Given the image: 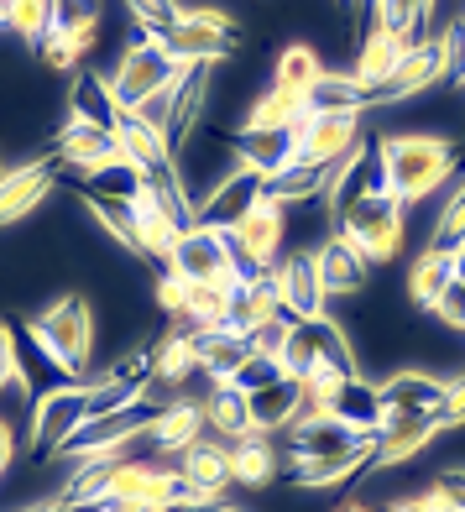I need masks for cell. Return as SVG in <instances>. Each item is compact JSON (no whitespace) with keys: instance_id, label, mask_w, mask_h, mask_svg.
Returning <instances> with one entry per match:
<instances>
[{"instance_id":"cell-1","label":"cell","mask_w":465,"mask_h":512,"mask_svg":"<svg viewBox=\"0 0 465 512\" xmlns=\"http://www.w3.org/2000/svg\"><path fill=\"white\" fill-rule=\"evenodd\" d=\"M377 152H382L387 189L408 209L418 199L450 189L455 173H460V152H455L450 136H439V131H377Z\"/></svg>"},{"instance_id":"cell-2","label":"cell","mask_w":465,"mask_h":512,"mask_svg":"<svg viewBox=\"0 0 465 512\" xmlns=\"http://www.w3.org/2000/svg\"><path fill=\"white\" fill-rule=\"evenodd\" d=\"M27 340L48 356V366L63 382H84L89 356H95V314H89V304L79 293H63L42 314L27 319Z\"/></svg>"},{"instance_id":"cell-3","label":"cell","mask_w":465,"mask_h":512,"mask_svg":"<svg viewBox=\"0 0 465 512\" xmlns=\"http://www.w3.org/2000/svg\"><path fill=\"white\" fill-rule=\"evenodd\" d=\"M330 230H340V236L366 256V267H387V262H398L403 246H408V204L398 194L361 199V204L345 209Z\"/></svg>"},{"instance_id":"cell-4","label":"cell","mask_w":465,"mask_h":512,"mask_svg":"<svg viewBox=\"0 0 465 512\" xmlns=\"http://www.w3.org/2000/svg\"><path fill=\"white\" fill-rule=\"evenodd\" d=\"M314 366L340 371V377H361V356H356V345H351V335H345L330 314L288 324V340H283V371H288V377L304 382Z\"/></svg>"},{"instance_id":"cell-5","label":"cell","mask_w":465,"mask_h":512,"mask_svg":"<svg viewBox=\"0 0 465 512\" xmlns=\"http://www.w3.org/2000/svg\"><path fill=\"white\" fill-rule=\"evenodd\" d=\"M183 74V63L168 53V42H162L157 32H142L131 42V48L121 53V63H115V74H105L110 79V100H115V110L121 115H131L142 100H152L162 84H173Z\"/></svg>"},{"instance_id":"cell-6","label":"cell","mask_w":465,"mask_h":512,"mask_svg":"<svg viewBox=\"0 0 465 512\" xmlns=\"http://www.w3.org/2000/svg\"><path fill=\"white\" fill-rule=\"evenodd\" d=\"M89 424V377L84 382H58L48 392H37L32 403V429H27V455L53 460L63 450L68 434H79Z\"/></svg>"},{"instance_id":"cell-7","label":"cell","mask_w":465,"mask_h":512,"mask_svg":"<svg viewBox=\"0 0 465 512\" xmlns=\"http://www.w3.org/2000/svg\"><path fill=\"white\" fill-rule=\"evenodd\" d=\"M283 241H288V209L262 199L251 215L230 230V251H236V267L251 277V272H272L283 262Z\"/></svg>"},{"instance_id":"cell-8","label":"cell","mask_w":465,"mask_h":512,"mask_svg":"<svg viewBox=\"0 0 465 512\" xmlns=\"http://www.w3.org/2000/svg\"><path fill=\"white\" fill-rule=\"evenodd\" d=\"M267 199V178L262 173H251V168H230L215 189H209L194 209V225H209V230H220V236H230L251 209H257Z\"/></svg>"},{"instance_id":"cell-9","label":"cell","mask_w":465,"mask_h":512,"mask_svg":"<svg viewBox=\"0 0 465 512\" xmlns=\"http://www.w3.org/2000/svg\"><path fill=\"white\" fill-rule=\"evenodd\" d=\"M272 288H277V304H283V319L298 324V319H319L330 293H324V277H319V256L314 251H293L283 256L272 272Z\"/></svg>"},{"instance_id":"cell-10","label":"cell","mask_w":465,"mask_h":512,"mask_svg":"<svg viewBox=\"0 0 465 512\" xmlns=\"http://www.w3.org/2000/svg\"><path fill=\"white\" fill-rule=\"evenodd\" d=\"M439 79H445V32L418 37L413 48L403 53L398 74H392L377 95H371V105H408V100H418V95H429Z\"/></svg>"},{"instance_id":"cell-11","label":"cell","mask_w":465,"mask_h":512,"mask_svg":"<svg viewBox=\"0 0 465 512\" xmlns=\"http://www.w3.org/2000/svg\"><path fill=\"white\" fill-rule=\"evenodd\" d=\"M366 439H377V434H356V429H345L340 418L304 408V418H298L293 429H283V450H288V460H330V455L366 445Z\"/></svg>"},{"instance_id":"cell-12","label":"cell","mask_w":465,"mask_h":512,"mask_svg":"<svg viewBox=\"0 0 465 512\" xmlns=\"http://www.w3.org/2000/svg\"><path fill=\"white\" fill-rule=\"evenodd\" d=\"M236 267V251H230V236H220V230L209 225H189L178 236L173 256H168V272H178L183 283H215L220 272Z\"/></svg>"},{"instance_id":"cell-13","label":"cell","mask_w":465,"mask_h":512,"mask_svg":"<svg viewBox=\"0 0 465 512\" xmlns=\"http://www.w3.org/2000/svg\"><path fill=\"white\" fill-rule=\"evenodd\" d=\"M309 398H304V382L277 371V377L246 387V413H251V429L257 434H277V429H293L304 418Z\"/></svg>"},{"instance_id":"cell-14","label":"cell","mask_w":465,"mask_h":512,"mask_svg":"<svg viewBox=\"0 0 465 512\" xmlns=\"http://www.w3.org/2000/svg\"><path fill=\"white\" fill-rule=\"evenodd\" d=\"M58 183V157H37V162H16L0 173V225L27 220L32 209L53 194Z\"/></svg>"},{"instance_id":"cell-15","label":"cell","mask_w":465,"mask_h":512,"mask_svg":"<svg viewBox=\"0 0 465 512\" xmlns=\"http://www.w3.org/2000/svg\"><path fill=\"white\" fill-rule=\"evenodd\" d=\"M361 115H309L304 131H298V162H314V168H335L345 152H356L361 142Z\"/></svg>"},{"instance_id":"cell-16","label":"cell","mask_w":465,"mask_h":512,"mask_svg":"<svg viewBox=\"0 0 465 512\" xmlns=\"http://www.w3.org/2000/svg\"><path fill=\"white\" fill-rule=\"evenodd\" d=\"M371 455H377V439H366V445L345 450V455H330V460H288L283 476L288 486H298V492H324V486H345L371 471Z\"/></svg>"},{"instance_id":"cell-17","label":"cell","mask_w":465,"mask_h":512,"mask_svg":"<svg viewBox=\"0 0 465 512\" xmlns=\"http://www.w3.org/2000/svg\"><path fill=\"white\" fill-rule=\"evenodd\" d=\"M189 340H194V361H199V371L215 387H236V377H241V366L257 356L251 351V340L246 335H236L230 324H220V330H189Z\"/></svg>"},{"instance_id":"cell-18","label":"cell","mask_w":465,"mask_h":512,"mask_svg":"<svg viewBox=\"0 0 465 512\" xmlns=\"http://www.w3.org/2000/svg\"><path fill=\"white\" fill-rule=\"evenodd\" d=\"M434 418L429 413H387L377 429V455H371V471H392L413 455H424L434 445Z\"/></svg>"},{"instance_id":"cell-19","label":"cell","mask_w":465,"mask_h":512,"mask_svg":"<svg viewBox=\"0 0 465 512\" xmlns=\"http://www.w3.org/2000/svg\"><path fill=\"white\" fill-rule=\"evenodd\" d=\"M115 147H121V157H126L147 183H168V178H178V162H173L168 136L152 131V126H142V121H131V115H126L121 126H115Z\"/></svg>"},{"instance_id":"cell-20","label":"cell","mask_w":465,"mask_h":512,"mask_svg":"<svg viewBox=\"0 0 465 512\" xmlns=\"http://www.w3.org/2000/svg\"><path fill=\"white\" fill-rule=\"evenodd\" d=\"M230 157H236V168L277 178L298 162V131H236L230 136Z\"/></svg>"},{"instance_id":"cell-21","label":"cell","mask_w":465,"mask_h":512,"mask_svg":"<svg viewBox=\"0 0 465 512\" xmlns=\"http://www.w3.org/2000/svg\"><path fill=\"white\" fill-rule=\"evenodd\" d=\"M319 277H324V293L330 298H356V293H366V283H371V267H366V256L340 236V230H330V236L319 241Z\"/></svg>"},{"instance_id":"cell-22","label":"cell","mask_w":465,"mask_h":512,"mask_svg":"<svg viewBox=\"0 0 465 512\" xmlns=\"http://www.w3.org/2000/svg\"><path fill=\"white\" fill-rule=\"evenodd\" d=\"M53 157H58V168L84 173V168H100V162L121 157V147H115L110 131H100V126L74 121V115H68V121L58 126V136H53Z\"/></svg>"},{"instance_id":"cell-23","label":"cell","mask_w":465,"mask_h":512,"mask_svg":"<svg viewBox=\"0 0 465 512\" xmlns=\"http://www.w3.org/2000/svg\"><path fill=\"white\" fill-rule=\"evenodd\" d=\"M413 48V37H403V32H387V27H377L371 21V32L361 37V48H356V63H351V74L377 95V89L398 74V63H403V53Z\"/></svg>"},{"instance_id":"cell-24","label":"cell","mask_w":465,"mask_h":512,"mask_svg":"<svg viewBox=\"0 0 465 512\" xmlns=\"http://www.w3.org/2000/svg\"><path fill=\"white\" fill-rule=\"evenodd\" d=\"M147 439H152V450H162V455L194 450L199 439H204V403H189V398L162 403L152 413V424H147Z\"/></svg>"},{"instance_id":"cell-25","label":"cell","mask_w":465,"mask_h":512,"mask_svg":"<svg viewBox=\"0 0 465 512\" xmlns=\"http://www.w3.org/2000/svg\"><path fill=\"white\" fill-rule=\"evenodd\" d=\"M162 42H168V53H173L183 68H189V63H220L241 37H236V32H220V27H204V21H194L189 11H183L178 27L162 37Z\"/></svg>"},{"instance_id":"cell-26","label":"cell","mask_w":465,"mask_h":512,"mask_svg":"<svg viewBox=\"0 0 465 512\" xmlns=\"http://www.w3.org/2000/svg\"><path fill=\"white\" fill-rule=\"evenodd\" d=\"M178 471L189 486H199L209 502H225V492L236 486V476H230V445H215V439H199L194 450H183Z\"/></svg>"},{"instance_id":"cell-27","label":"cell","mask_w":465,"mask_h":512,"mask_svg":"<svg viewBox=\"0 0 465 512\" xmlns=\"http://www.w3.org/2000/svg\"><path fill=\"white\" fill-rule=\"evenodd\" d=\"M68 115H74V121L100 126L110 136H115V126L126 121V115L115 110V100H110V79L95 74V68H79V74H74V89H68Z\"/></svg>"},{"instance_id":"cell-28","label":"cell","mask_w":465,"mask_h":512,"mask_svg":"<svg viewBox=\"0 0 465 512\" xmlns=\"http://www.w3.org/2000/svg\"><path fill=\"white\" fill-rule=\"evenodd\" d=\"M277 319H283V304H277L272 277H267V272H251L246 288L236 293V304H230V330L251 340L262 324H277ZM283 324H288V319H283Z\"/></svg>"},{"instance_id":"cell-29","label":"cell","mask_w":465,"mask_h":512,"mask_svg":"<svg viewBox=\"0 0 465 512\" xmlns=\"http://www.w3.org/2000/svg\"><path fill=\"white\" fill-rule=\"evenodd\" d=\"M377 392H382V408L387 413H434L439 398H445V382L429 377V371L403 366V371H392Z\"/></svg>"},{"instance_id":"cell-30","label":"cell","mask_w":465,"mask_h":512,"mask_svg":"<svg viewBox=\"0 0 465 512\" xmlns=\"http://www.w3.org/2000/svg\"><path fill=\"white\" fill-rule=\"evenodd\" d=\"M330 418H340L345 429H356V434H377L382 429V418H387V408H382V392L371 387L366 377H351L335 398H330V408H324Z\"/></svg>"},{"instance_id":"cell-31","label":"cell","mask_w":465,"mask_h":512,"mask_svg":"<svg viewBox=\"0 0 465 512\" xmlns=\"http://www.w3.org/2000/svg\"><path fill=\"white\" fill-rule=\"evenodd\" d=\"M304 121H309V100L293 95V89H277L272 84L267 95L251 100L241 131H304Z\"/></svg>"},{"instance_id":"cell-32","label":"cell","mask_w":465,"mask_h":512,"mask_svg":"<svg viewBox=\"0 0 465 512\" xmlns=\"http://www.w3.org/2000/svg\"><path fill=\"white\" fill-rule=\"evenodd\" d=\"M199 371L194 361V340H189V319H173V330L152 340V382L162 387H183Z\"/></svg>"},{"instance_id":"cell-33","label":"cell","mask_w":465,"mask_h":512,"mask_svg":"<svg viewBox=\"0 0 465 512\" xmlns=\"http://www.w3.org/2000/svg\"><path fill=\"white\" fill-rule=\"evenodd\" d=\"M330 74L324 68V53L314 48V42H288V48H277V58H272V84L277 89H293V95H314V84Z\"/></svg>"},{"instance_id":"cell-34","label":"cell","mask_w":465,"mask_h":512,"mask_svg":"<svg viewBox=\"0 0 465 512\" xmlns=\"http://www.w3.org/2000/svg\"><path fill=\"white\" fill-rule=\"evenodd\" d=\"M455 283V262L445 251H418L413 262H408V272H403V293H408V304H418V309H434V298L445 293Z\"/></svg>"},{"instance_id":"cell-35","label":"cell","mask_w":465,"mask_h":512,"mask_svg":"<svg viewBox=\"0 0 465 512\" xmlns=\"http://www.w3.org/2000/svg\"><path fill=\"white\" fill-rule=\"evenodd\" d=\"M230 476H236V486H251V492L272 486V481H277L272 434H257V429H251L246 439H236V445H230Z\"/></svg>"},{"instance_id":"cell-36","label":"cell","mask_w":465,"mask_h":512,"mask_svg":"<svg viewBox=\"0 0 465 512\" xmlns=\"http://www.w3.org/2000/svg\"><path fill=\"white\" fill-rule=\"evenodd\" d=\"M371 89L356 74H324L309 95V115H366Z\"/></svg>"},{"instance_id":"cell-37","label":"cell","mask_w":465,"mask_h":512,"mask_svg":"<svg viewBox=\"0 0 465 512\" xmlns=\"http://www.w3.org/2000/svg\"><path fill=\"white\" fill-rule=\"evenodd\" d=\"M204 429L220 434L225 445H236V439L251 434V413H246V392L241 387H215L204 398Z\"/></svg>"},{"instance_id":"cell-38","label":"cell","mask_w":465,"mask_h":512,"mask_svg":"<svg viewBox=\"0 0 465 512\" xmlns=\"http://www.w3.org/2000/svg\"><path fill=\"white\" fill-rule=\"evenodd\" d=\"M58 16H63V0H6V32L21 48H37L58 27Z\"/></svg>"},{"instance_id":"cell-39","label":"cell","mask_w":465,"mask_h":512,"mask_svg":"<svg viewBox=\"0 0 465 512\" xmlns=\"http://www.w3.org/2000/svg\"><path fill=\"white\" fill-rule=\"evenodd\" d=\"M319 194H330V168H314V162H293L288 173L267 178V199L283 204V209L309 204V199H319Z\"/></svg>"},{"instance_id":"cell-40","label":"cell","mask_w":465,"mask_h":512,"mask_svg":"<svg viewBox=\"0 0 465 512\" xmlns=\"http://www.w3.org/2000/svg\"><path fill=\"white\" fill-rule=\"evenodd\" d=\"M460 246H465V168L455 173V183L445 189V204H439L434 230H429V251L455 256Z\"/></svg>"},{"instance_id":"cell-41","label":"cell","mask_w":465,"mask_h":512,"mask_svg":"<svg viewBox=\"0 0 465 512\" xmlns=\"http://www.w3.org/2000/svg\"><path fill=\"white\" fill-rule=\"evenodd\" d=\"M79 199H84V209L100 220V230L121 246V251H131V256H142V246H136V225H131V204H115V199H100V194H84L79 189Z\"/></svg>"},{"instance_id":"cell-42","label":"cell","mask_w":465,"mask_h":512,"mask_svg":"<svg viewBox=\"0 0 465 512\" xmlns=\"http://www.w3.org/2000/svg\"><path fill=\"white\" fill-rule=\"evenodd\" d=\"M126 11L136 16V27L157 32V37H168V32L178 27V16H183L178 0H126Z\"/></svg>"},{"instance_id":"cell-43","label":"cell","mask_w":465,"mask_h":512,"mask_svg":"<svg viewBox=\"0 0 465 512\" xmlns=\"http://www.w3.org/2000/svg\"><path fill=\"white\" fill-rule=\"evenodd\" d=\"M429 418H434V429H439V434L465 429V371L445 382V398H439V408H434Z\"/></svg>"},{"instance_id":"cell-44","label":"cell","mask_w":465,"mask_h":512,"mask_svg":"<svg viewBox=\"0 0 465 512\" xmlns=\"http://www.w3.org/2000/svg\"><path fill=\"white\" fill-rule=\"evenodd\" d=\"M152 304L168 314V319H183V304H189V283H183L178 272H162L152 283Z\"/></svg>"},{"instance_id":"cell-45","label":"cell","mask_w":465,"mask_h":512,"mask_svg":"<svg viewBox=\"0 0 465 512\" xmlns=\"http://www.w3.org/2000/svg\"><path fill=\"white\" fill-rule=\"evenodd\" d=\"M445 84L465 95V21L445 27Z\"/></svg>"},{"instance_id":"cell-46","label":"cell","mask_w":465,"mask_h":512,"mask_svg":"<svg viewBox=\"0 0 465 512\" xmlns=\"http://www.w3.org/2000/svg\"><path fill=\"white\" fill-rule=\"evenodd\" d=\"M439 324H445V330H460L465 335V283H450L445 293L434 298V309H429Z\"/></svg>"},{"instance_id":"cell-47","label":"cell","mask_w":465,"mask_h":512,"mask_svg":"<svg viewBox=\"0 0 465 512\" xmlns=\"http://www.w3.org/2000/svg\"><path fill=\"white\" fill-rule=\"evenodd\" d=\"M16 371H21V345H16V324L0 319V392L16 387Z\"/></svg>"},{"instance_id":"cell-48","label":"cell","mask_w":465,"mask_h":512,"mask_svg":"<svg viewBox=\"0 0 465 512\" xmlns=\"http://www.w3.org/2000/svg\"><path fill=\"white\" fill-rule=\"evenodd\" d=\"M439 492H445V502L455 507V512H465V471H460V465H455V471H439Z\"/></svg>"},{"instance_id":"cell-49","label":"cell","mask_w":465,"mask_h":512,"mask_svg":"<svg viewBox=\"0 0 465 512\" xmlns=\"http://www.w3.org/2000/svg\"><path fill=\"white\" fill-rule=\"evenodd\" d=\"M183 11H189L194 21H204V27H220V32H236V37H241L236 16H230V11H220V6H183Z\"/></svg>"},{"instance_id":"cell-50","label":"cell","mask_w":465,"mask_h":512,"mask_svg":"<svg viewBox=\"0 0 465 512\" xmlns=\"http://www.w3.org/2000/svg\"><path fill=\"white\" fill-rule=\"evenodd\" d=\"M11 460H16V429L11 418H0V471H11Z\"/></svg>"},{"instance_id":"cell-51","label":"cell","mask_w":465,"mask_h":512,"mask_svg":"<svg viewBox=\"0 0 465 512\" xmlns=\"http://www.w3.org/2000/svg\"><path fill=\"white\" fill-rule=\"evenodd\" d=\"M382 512H424V497H392Z\"/></svg>"},{"instance_id":"cell-52","label":"cell","mask_w":465,"mask_h":512,"mask_svg":"<svg viewBox=\"0 0 465 512\" xmlns=\"http://www.w3.org/2000/svg\"><path fill=\"white\" fill-rule=\"evenodd\" d=\"M450 262H455V283H465V246H460V251L450 256Z\"/></svg>"},{"instance_id":"cell-53","label":"cell","mask_w":465,"mask_h":512,"mask_svg":"<svg viewBox=\"0 0 465 512\" xmlns=\"http://www.w3.org/2000/svg\"><path fill=\"white\" fill-rule=\"evenodd\" d=\"M335 512H377V507H366V502H340Z\"/></svg>"},{"instance_id":"cell-54","label":"cell","mask_w":465,"mask_h":512,"mask_svg":"<svg viewBox=\"0 0 465 512\" xmlns=\"http://www.w3.org/2000/svg\"><path fill=\"white\" fill-rule=\"evenodd\" d=\"M183 512H241V507H225V502H215V507H183Z\"/></svg>"},{"instance_id":"cell-55","label":"cell","mask_w":465,"mask_h":512,"mask_svg":"<svg viewBox=\"0 0 465 512\" xmlns=\"http://www.w3.org/2000/svg\"><path fill=\"white\" fill-rule=\"evenodd\" d=\"M0 27H6V0H0Z\"/></svg>"},{"instance_id":"cell-56","label":"cell","mask_w":465,"mask_h":512,"mask_svg":"<svg viewBox=\"0 0 465 512\" xmlns=\"http://www.w3.org/2000/svg\"><path fill=\"white\" fill-rule=\"evenodd\" d=\"M345 6H361V0H345Z\"/></svg>"},{"instance_id":"cell-57","label":"cell","mask_w":465,"mask_h":512,"mask_svg":"<svg viewBox=\"0 0 465 512\" xmlns=\"http://www.w3.org/2000/svg\"><path fill=\"white\" fill-rule=\"evenodd\" d=\"M16 512H32V507H16Z\"/></svg>"},{"instance_id":"cell-58","label":"cell","mask_w":465,"mask_h":512,"mask_svg":"<svg viewBox=\"0 0 465 512\" xmlns=\"http://www.w3.org/2000/svg\"><path fill=\"white\" fill-rule=\"evenodd\" d=\"M0 173H6V162H0Z\"/></svg>"},{"instance_id":"cell-59","label":"cell","mask_w":465,"mask_h":512,"mask_svg":"<svg viewBox=\"0 0 465 512\" xmlns=\"http://www.w3.org/2000/svg\"><path fill=\"white\" fill-rule=\"evenodd\" d=\"M0 476H6V471H0Z\"/></svg>"}]
</instances>
